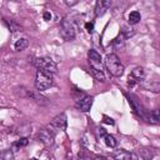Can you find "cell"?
Wrapping results in <instances>:
<instances>
[{
  "label": "cell",
  "mask_w": 160,
  "mask_h": 160,
  "mask_svg": "<svg viewBox=\"0 0 160 160\" xmlns=\"http://www.w3.org/2000/svg\"><path fill=\"white\" fill-rule=\"evenodd\" d=\"M115 159H119V160H129V159H136L138 156L136 155H134V154H130V152H128L126 150H122V149H120V150H118L116 152H114V155H112Z\"/></svg>",
  "instance_id": "cell-10"
},
{
  "label": "cell",
  "mask_w": 160,
  "mask_h": 160,
  "mask_svg": "<svg viewBox=\"0 0 160 160\" xmlns=\"http://www.w3.org/2000/svg\"><path fill=\"white\" fill-rule=\"evenodd\" d=\"M54 80H52V74L48 72V71H42V70H38L36 71V78H35V88L39 91L46 90L50 86H52Z\"/></svg>",
  "instance_id": "cell-2"
},
{
  "label": "cell",
  "mask_w": 160,
  "mask_h": 160,
  "mask_svg": "<svg viewBox=\"0 0 160 160\" xmlns=\"http://www.w3.org/2000/svg\"><path fill=\"white\" fill-rule=\"evenodd\" d=\"M112 0H96L95 2V15L96 16H102L108 9L110 8Z\"/></svg>",
  "instance_id": "cell-9"
},
{
  "label": "cell",
  "mask_w": 160,
  "mask_h": 160,
  "mask_svg": "<svg viewBox=\"0 0 160 160\" xmlns=\"http://www.w3.org/2000/svg\"><path fill=\"white\" fill-rule=\"evenodd\" d=\"M134 29L132 28H129V26H124L122 28V31H121V34L124 35V38H130V36H132L134 35Z\"/></svg>",
  "instance_id": "cell-18"
},
{
  "label": "cell",
  "mask_w": 160,
  "mask_h": 160,
  "mask_svg": "<svg viewBox=\"0 0 160 160\" xmlns=\"http://www.w3.org/2000/svg\"><path fill=\"white\" fill-rule=\"evenodd\" d=\"M144 75H145V72H144V69H142V68H135V69L131 71V74H130V76H131L132 79H135L138 82L144 79Z\"/></svg>",
  "instance_id": "cell-11"
},
{
  "label": "cell",
  "mask_w": 160,
  "mask_h": 160,
  "mask_svg": "<svg viewBox=\"0 0 160 160\" xmlns=\"http://www.w3.org/2000/svg\"><path fill=\"white\" fill-rule=\"evenodd\" d=\"M96 130H98V135H99V136H105V134H106L105 129H102V128H98Z\"/></svg>",
  "instance_id": "cell-24"
},
{
  "label": "cell",
  "mask_w": 160,
  "mask_h": 160,
  "mask_svg": "<svg viewBox=\"0 0 160 160\" xmlns=\"http://www.w3.org/2000/svg\"><path fill=\"white\" fill-rule=\"evenodd\" d=\"M102 119H104L102 121H104L105 124H109V125H114V120H112L111 118H109V116H106V115H104V118H102Z\"/></svg>",
  "instance_id": "cell-22"
},
{
  "label": "cell",
  "mask_w": 160,
  "mask_h": 160,
  "mask_svg": "<svg viewBox=\"0 0 160 160\" xmlns=\"http://www.w3.org/2000/svg\"><path fill=\"white\" fill-rule=\"evenodd\" d=\"M90 70H91L92 75H94L99 81H101V82H104V81H105V75H104L102 70H98V69H90Z\"/></svg>",
  "instance_id": "cell-16"
},
{
  "label": "cell",
  "mask_w": 160,
  "mask_h": 160,
  "mask_svg": "<svg viewBox=\"0 0 160 160\" xmlns=\"http://www.w3.org/2000/svg\"><path fill=\"white\" fill-rule=\"evenodd\" d=\"M28 45H29V40H28L26 38H21V39H19V40L15 42L14 48H15V50H16V51H21V50L26 49V48H28Z\"/></svg>",
  "instance_id": "cell-12"
},
{
  "label": "cell",
  "mask_w": 160,
  "mask_h": 160,
  "mask_svg": "<svg viewBox=\"0 0 160 160\" xmlns=\"http://www.w3.org/2000/svg\"><path fill=\"white\" fill-rule=\"evenodd\" d=\"M64 1H65V4H66L68 6H74V5L78 4L79 0H64Z\"/></svg>",
  "instance_id": "cell-23"
},
{
  "label": "cell",
  "mask_w": 160,
  "mask_h": 160,
  "mask_svg": "<svg viewBox=\"0 0 160 160\" xmlns=\"http://www.w3.org/2000/svg\"><path fill=\"white\" fill-rule=\"evenodd\" d=\"M55 134H56V130L49 124L46 128H44V129H41V130L39 131V134H38V139H39L42 144H45V145H50V144H52V141H54Z\"/></svg>",
  "instance_id": "cell-5"
},
{
  "label": "cell",
  "mask_w": 160,
  "mask_h": 160,
  "mask_svg": "<svg viewBox=\"0 0 160 160\" xmlns=\"http://www.w3.org/2000/svg\"><path fill=\"white\" fill-rule=\"evenodd\" d=\"M150 122H152V124H158L159 122V120H160V115H159V110H154V111H151L150 112Z\"/></svg>",
  "instance_id": "cell-17"
},
{
  "label": "cell",
  "mask_w": 160,
  "mask_h": 160,
  "mask_svg": "<svg viewBox=\"0 0 160 160\" xmlns=\"http://www.w3.org/2000/svg\"><path fill=\"white\" fill-rule=\"evenodd\" d=\"M28 142H29V139H28V138H21L20 140H18V141H15V142L12 144V150H14V151H18V150H20L21 148L26 146Z\"/></svg>",
  "instance_id": "cell-13"
},
{
  "label": "cell",
  "mask_w": 160,
  "mask_h": 160,
  "mask_svg": "<svg viewBox=\"0 0 160 160\" xmlns=\"http://www.w3.org/2000/svg\"><path fill=\"white\" fill-rule=\"evenodd\" d=\"M105 66L112 76H121L124 74V65L115 54H109L105 58Z\"/></svg>",
  "instance_id": "cell-1"
},
{
  "label": "cell",
  "mask_w": 160,
  "mask_h": 160,
  "mask_svg": "<svg viewBox=\"0 0 160 160\" xmlns=\"http://www.w3.org/2000/svg\"><path fill=\"white\" fill-rule=\"evenodd\" d=\"M92 101H94V98L88 95V96H84V98L79 99V100L76 101L75 106H76L78 110L82 111V112H88V111L91 109V106H92Z\"/></svg>",
  "instance_id": "cell-6"
},
{
  "label": "cell",
  "mask_w": 160,
  "mask_h": 160,
  "mask_svg": "<svg viewBox=\"0 0 160 160\" xmlns=\"http://www.w3.org/2000/svg\"><path fill=\"white\" fill-rule=\"evenodd\" d=\"M104 139H105V144H106L109 148H115V146H116V140H115V138H114L112 135L105 134Z\"/></svg>",
  "instance_id": "cell-15"
},
{
  "label": "cell",
  "mask_w": 160,
  "mask_h": 160,
  "mask_svg": "<svg viewBox=\"0 0 160 160\" xmlns=\"http://www.w3.org/2000/svg\"><path fill=\"white\" fill-rule=\"evenodd\" d=\"M50 19H51V12H49V11H45V12H44V20L49 21Z\"/></svg>",
  "instance_id": "cell-25"
},
{
  "label": "cell",
  "mask_w": 160,
  "mask_h": 160,
  "mask_svg": "<svg viewBox=\"0 0 160 160\" xmlns=\"http://www.w3.org/2000/svg\"><path fill=\"white\" fill-rule=\"evenodd\" d=\"M124 39H125L124 35L120 34L118 38L114 39V45H115V46H122V44H124Z\"/></svg>",
  "instance_id": "cell-20"
},
{
  "label": "cell",
  "mask_w": 160,
  "mask_h": 160,
  "mask_svg": "<svg viewBox=\"0 0 160 160\" xmlns=\"http://www.w3.org/2000/svg\"><path fill=\"white\" fill-rule=\"evenodd\" d=\"M5 22H6V25H8V28L11 30V31H18L19 30V25L18 24H15L12 20H5Z\"/></svg>",
  "instance_id": "cell-19"
},
{
  "label": "cell",
  "mask_w": 160,
  "mask_h": 160,
  "mask_svg": "<svg viewBox=\"0 0 160 160\" xmlns=\"http://www.w3.org/2000/svg\"><path fill=\"white\" fill-rule=\"evenodd\" d=\"M66 124H68V119H66V115H65L64 112L56 115V116L52 119V121L50 122V125H51L56 131H58V130H64V129L66 128Z\"/></svg>",
  "instance_id": "cell-8"
},
{
  "label": "cell",
  "mask_w": 160,
  "mask_h": 160,
  "mask_svg": "<svg viewBox=\"0 0 160 160\" xmlns=\"http://www.w3.org/2000/svg\"><path fill=\"white\" fill-rule=\"evenodd\" d=\"M141 20V15L139 11H131L129 14V22L130 24H138Z\"/></svg>",
  "instance_id": "cell-14"
},
{
  "label": "cell",
  "mask_w": 160,
  "mask_h": 160,
  "mask_svg": "<svg viewBox=\"0 0 160 160\" xmlns=\"http://www.w3.org/2000/svg\"><path fill=\"white\" fill-rule=\"evenodd\" d=\"M60 35L66 41H71L75 39V28L72 22L69 21L68 19H64L60 24Z\"/></svg>",
  "instance_id": "cell-4"
},
{
  "label": "cell",
  "mask_w": 160,
  "mask_h": 160,
  "mask_svg": "<svg viewBox=\"0 0 160 160\" xmlns=\"http://www.w3.org/2000/svg\"><path fill=\"white\" fill-rule=\"evenodd\" d=\"M32 65L38 68V70L48 71L51 74H55L58 71L56 64L50 59V58H36L32 60Z\"/></svg>",
  "instance_id": "cell-3"
},
{
  "label": "cell",
  "mask_w": 160,
  "mask_h": 160,
  "mask_svg": "<svg viewBox=\"0 0 160 160\" xmlns=\"http://www.w3.org/2000/svg\"><path fill=\"white\" fill-rule=\"evenodd\" d=\"M89 62H90V69L102 70V68H101V55L96 50L91 49L89 51Z\"/></svg>",
  "instance_id": "cell-7"
},
{
  "label": "cell",
  "mask_w": 160,
  "mask_h": 160,
  "mask_svg": "<svg viewBox=\"0 0 160 160\" xmlns=\"http://www.w3.org/2000/svg\"><path fill=\"white\" fill-rule=\"evenodd\" d=\"M12 1H20V0H12Z\"/></svg>",
  "instance_id": "cell-26"
},
{
  "label": "cell",
  "mask_w": 160,
  "mask_h": 160,
  "mask_svg": "<svg viewBox=\"0 0 160 160\" xmlns=\"http://www.w3.org/2000/svg\"><path fill=\"white\" fill-rule=\"evenodd\" d=\"M85 29L88 30V32L91 34V32L94 31V24H92V22H86V24H85Z\"/></svg>",
  "instance_id": "cell-21"
}]
</instances>
